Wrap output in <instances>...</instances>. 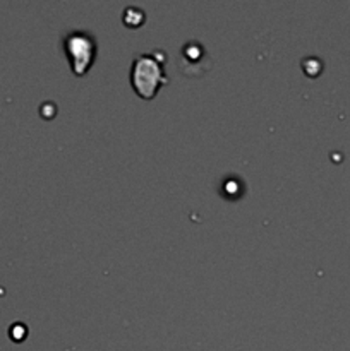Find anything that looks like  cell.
Instances as JSON below:
<instances>
[{"mask_svg": "<svg viewBox=\"0 0 350 351\" xmlns=\"http://www.w3.org/2000/svg\"><path fill=\"white\" fill-rule=\"evenodd\" d=\"M167 60L165 51H153V53H139L132 60L130 81L141 98H153L158 89L168 82L165 74L163 64Z\"/></svg>", "mask_w": 350, "mask_h": 351, "instance_id": "obj_1", "label": "cell"}, {"mask_svg": "<svg viewBox=\"0 0 350 351\" xmlns=\"http://www.w3.org/2000/svg\"><path fill=\"white\" fill-rule=\"evenodd\" d=\"M64 50L71 62V69L75 75H82L88 72L95 62L96 41L86 31H72L64 38Z\"/></svg>", "mask_w": 350, "mask_h": 351, "instance_id": "obj_2", "label": "cell"}, {"mask_svg": "<svg viewBox=\"0 0 350 351\" xmlns=\"http://www.w3.org/2000/svg\"><path fill=\"white\" fill-rule=\"evenodd\" d=\"M205 58H208V55L205 53V48L199 43H187L182 50L180 57V67L182 71L187 72V74H192V69H199V72L205 69Z\"/></svg>", "mask_w": 350, "mask_h": 351, "instance_id": "obj_3", "label": "cell"}]
</instances>
